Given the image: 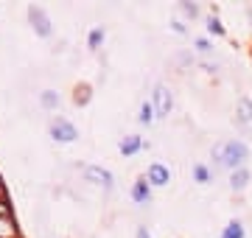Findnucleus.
I'll return each instance as SVG.
<instances>
[{
  "label": "nucleus",
  "instance_id": "obj_12",
  "mask_svg": "<svg viewBox=\"0 0 252 238\" xmlns=\"http://www.w3.org/2000/svg\"><path fill=\"white\" fill-rule=\"evenodd\" d=\"M221 238H244V227H241V221H230L224 227V236Z\"/></svg>",
  "mask_w": 252,
  "mask_h": 238
},
{
  "label": "nucleus",
  "instance_id": "obj_5",
  "mask_svg": "<svg viewBox=\"0 0 252 238\" xmlns=\"http://www.w3.org/2000/svg\"><path fill=\"white\" fill-rule=\"evenodd\" d=\"M168 179H171V174H168V168L160 163L149 165V182L152 185H168Z\"/></svg>",
  "mask_w": 252,
  "mask_h": 238
},
{
  "label": "nucleus",
  "instance_id": "obj_10",
  "mask_svg": "<svg viewBox=\"0 0 252 238\" xmlns=\"http://www.w3.org/2000/svg\"><path fill=\"white\" fill-rule=\"evenodd\" d=\"M14 236V221L9 219V213H0V238Z\"/></svg>",
  "mask_w": 252,
  "mask_h": 238
},
{
  "label": "nucleus",
  "instance_id": "obj_14",
  "mask_svg": "<svg viewBox=\"0 0 252 238\" xmlns=\"http://www.w3.org/2000/svg\"><path fill=\"white\" fill-rule=\"evenodd\" d=\"M207 31H213V34L221 37V34H224V26L219 23V17H207Z\"/></svg>",
  "mask_w": 252,
  "mask_h": 238
},
{
  "label": "nucleus",
  "instance_id": "obj_20",
  "mask_svg": "<svg viewBox=\"0 0 252 238\" xmlns=\"http://www.w3.org/2000/svg\"><path fill=\"white\" fill-rule=\"evenodd\" d=\"M137 238H152V236H149V233H146V230L140 227V230H137Z\"/></svg>",
  "mask_w": 252,
  "mask_h": 238
},
{
  "label": "nucleus",
  "instance_id": "obj_18",
  "mask_svg": "<svg viewBox=\"0 0 252 238\" xmlns=\"http://www.w3.org/2000/svg\"><path fill=\"white\" fill-rule=\"evenodd\" d=\"M182 11H185V14H190V17H196V14H199V9L193 6V3H182Z\"/></svg>",
  "mask_w": 252,
  "mask_h": 238
},
{
  "label": "nucleus",
  "instance_id": "obj_2",
  "mask_svg": "<svg viewBox=\"0 0 252 238\" xmlns=\"http://www.w3.org/2000/svg\"><path fill=\"white\" fill-rule=\"evenodd\" d=\"M51 138L59 140V143H73V140L79 138V132H76V126H73L70 120L56 118L54 123H51Z\"/></svg>",
  "mask_w": 252,
  "mask_h": 238
},
{
  "label": "nucleus",
  "instance_id": "obj_8",
  "mask_svg": "<svg viewBox=\"0 0 252 238\" xmlns=\"http://www.w3.org/2000/svg\"><path fill=\"white\" fill-rule=\"evenodd\" d=\"M247 182H250V171H247V168H238V171L230 174V188H233V191H244Z\"/></svg>",
  "mask_w": 252,
  "mask_h": 238
},
{
  "label": "nucleus",
  "instance_id": "obj_7",
  "mask_svg": "<svg viewBox=\"0 0 252 238\" xmlns=\"http://www.w3.org/2000/svg\"><path fill=\"white\" fill-rule=\"evenodd\" d=\"M132 199L140 202V205H146V202L152 199V191H149V182L146 179H137L135 188H132Z\"/></svg>",
  "mask_w": 252,
  "mask_h": 238
},
{
  "label": "nucleus",
  "instance_id": "obj_4",
  "mask_svg": "<svg viewBox=\"0 0 252 238\" xmlns=\"http://www.w3.org/2000/svg\"><path fill=\"white\" fill-rule=\"evenodd\" d=\"M171 104H174V98H171V90H168V87H157V90H154V107H157V115H160V118H165V115H168V112H171Z\"/></svg>",
  "mask_w": 252,
  "mask_h": 238
},
{
  "label": "nucleus",
  "instance_id": "obj_17",
  "mask_svg": "<svg viewBox=\"0 0 252 238\" xmlns=\"http://www.w3.org/2000/svg\"><path fill=\"white\" fill-rule=\"evenodd\" d=\"M193 174H196L199 182H207V177H210V174H207V168H205V165H196V171H193Z\"/></svg>",
  "mask_w": 252,
  "mask_h": 238
},
{
  "label": "nucleus",
  "instance_id": "obj_9",
  "mask_svg": "<svg viewBox=\"0 0 252 238\" xmlns=\"http://www.w3.org/2000/svg\"><path fill=\"white\" fill-rule=\"evenodd\" d=\"M140 146H143V143H140V138H137V135H129V138L121 140V154H126V157L135 154V151H137Z\"/></svg>",
  "mask_w": 252,
  "mask_h": 238
},
{
  "label": "nucleus",
  "instance_id": "obj_1",
  "mask_svg": "<svg viewBox=\"0 0 252 238\" xmlns=\"http://www.w3.org/2000/svg\"><path fill=\"white\" fill-rule=\"evenodd\" d=\"M213 160H216V165H221V168L238 171L241 163L247 160V146H244L241 140H227L224 146H219L216 151H213Z\"/></svg>",
  "mask_w": 252,
  "mask_h": 238
},
{
  "label": "nucleus",
  "instance_id": "obj_6",
  "mask_svg": "<svg viewBox=\"0 0 252 238\" xmlns=\"http://www.w3.org/2000/svg\"><path fill=\"white\" fill-rule=\"evenodd\" d=\"M87 177H90L93 182H98V185H104V188H112V174H109L107 168H87Z\"/></svg>",
  "mask_w": 252,
  "mask_h": 238
},
{
  "label": "nucleus",
  "instance_id": "obj_19",
  "mask_svg": "<svg viewBox=\"0 0 252 238\" xmlns=\"http://www.w3.org/2000/svg\"><path fill=\"white\" fill-rule=\"evenodd\" d=\"M196 48H199V51H210V45H207L205 39H199V42H196Z\"/></svg>",
  "mask_w": 252,
  "mask_h": 238
},
{
  "label": "nucleus",
  "instance_id": "obj_16",
  "mask_svg": "<svg viewBox=\"0 0 252 238\" xmlns=\"http://www.w3.org/2000/svg\"><path fill=\"white\" fill-rule=\"evenodd\" d=\"M101 39H104V31H101V28H95V31L90 34V48H98Z\"/></svg>",
  "mask_w": 252,
  "mask_h": 238
},
{
  "label": "nucleus",
  "instance_id": "obj_15",
  "mask_svg": "<svg viewBox=\"0 0 252 238\" xmlns=\"http://www.w3.org/2000/svg\"><path fill=\"white\" fill-rule=\"evenodd\" d=\"M42 104H45V107H56V104H59V95L51 92V90H45L42 92Z\"/></svg>",
  "mask_w": 252,
  "mask_h": 238
},
{
  "label": "nucleus",
  "instance_id": "obj_11",
  "mask_svg": "<svg viewBox=\"0 0 252 238\" xmlns=\"http://www.w3.org/2000/svg\"><path fill=\"white\" fill-rule=\"evenodd\" d=\"M238 120H241V123H250L252 120V104L247 98L238 101Z\"/></svg>",
  "mask_w": 252,
  "mask_h": 238
},
{
  "label": "nucleus",
  "instance_id": "obj_13",
  "mask_svg": "<svg viewBox=\"0 0 252 238\" xmlns=\"http://www.w3.org/2000/svg\"><path fill=\"white\" fill-rule=\"evenodd\" d=\"M154 107L152 104H149V101H143V104H140V115H137V120H140V123H152L154 120Z\"/></svg>",
  "mask_w": 252,
  "mask_h": 238
},
{
  "label": "nucleus",
  "instance_id": "obj_3",
  "mask_svg": "<svg viewBox=\"0 0 252 238\" xmlns=\"http://www.w3.org/2000/svg\"><path fill=\"white\" fill-rule=\"evenodd\" d=\"M28 20H31V26H34V31L39 37H48L51 34V20H48V14L39 6H28Z\"/></svg>",
  "mask_w": 252,
  "mask_h": 238
}]
</instances>
